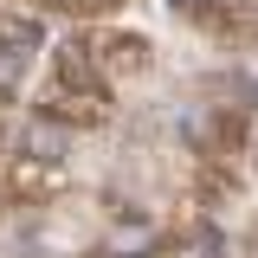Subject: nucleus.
I'll return each instance as SVG.
<instances>
[{
    "mask_svg": "<svg viewBox=\"0 0 258 258\" xmlns=\"http://www.w3.org/2000/svg\"><path fill=\"white\" fill-rule=\"evenodd\" d=\"M39 116L58 123V129H97V123H110V84L97 78L91 45H84L78 32L52 52V78L39 84Z\"/></svg>",
    "mask_w": 258,
    "mask_h": 258,
    "instance_id": "1",
    "label": "nucleus"
},
{
    "mask_svg": "<svg viewBox=\"0 0 258 258\" xmlns=\"http://www.w3.org/2000/svg\"><path fill=\"white\" fill-rule=\"evenodd\" d=\"M84 45H91V64H97V78L116 91V84H129V78H142L149 71V39L142 32H78Z\"/></svg>",
    "mask_w": 258,
    "mask_h": 258,
    "instance_id": "2",
    "label": "nucleus"
},
{
    "mask_svg": "<svg viewBox=\"0 0 258 258\" xmlns=\"http://www.w3.org/2000/svg\"><path fill=\"white\" fill-rule=\"evenodd\" d=\"M64 194V161H45V155H7V200L20 207H45Z\"/></svg>",
    "mask_w": 258,
    "mask_h": 258,
    "instance_id": "3",
    "label": "nucleus"
},
{
    "mask_svg": "<svg viewBox=\"0 0 258 258\" xmlns=\"http://www.w3.org/2000/svg\"><path fill=\"white\" fill-rule=\"evenodd\" d=\"M39 39H45V26L32 20V13H0V45H13V52H39Z\"/></svg>",
    "mask_w": 258,
    "mask_h": 258,
    "instance_id": "4",
    "label": "nucleus"
}]
</instances>
